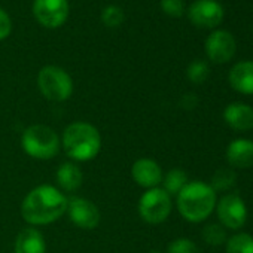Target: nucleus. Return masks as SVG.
I'll list each match as a JSON object with an SVG mask.
<instances>
[{
  "label": "nucleus",
  "mask_w": 253,
  "mask_h": 253,
  "mask_svg": "<svg viewBox=\"0 0 253 253\" xmlns=\"http://www.w3.org/2000/svg\"><path fill=\"white\" fill-rule=\"evenodd\" d=\"M180 104L183 109L186 110H192L197 104H198V100H197V95L195 94H185L180 100Z\"/></svg>",
  "instance_id": "27"
},
{
  "label": "nucleus",
  "mask_w": 253,
  "mask_h": 253,
  "mask_svg": "<svg viewBox=\"0 0 253 253\" xmlns=\"http://www.w3.org/2000/svg\"><path fill=\"white\" fill-rule=\"evenodd\" d=\"M167 253H201L198 246L189 238H176L169 244Z\"/></svg>",
  "instance_id": "24"
},
{
  "label": "nucleus",
  "mask_w": 253,
  "mask_h": 253,
  "mask_svg": "<svg viewBox=\"0 0 253 253\" xmlns=\"http://www.w3.org/2000/svg\"><path fill=\"white\" fill-rule=\"evenodd\" d=\"M12 30V23H11V18L9 15L0 8V41H3L9 36Z\"/></svg>",
  "instance_id": "26"
},
{
  "label": "nucleus",
  "mask_w": 253,
  "mask_h": 253,
  "mask_svg": "<svg viewBox=\"0 0 253 253\" xmlns=\"http://www.w3.org/2000/svg\"><path fill=\"white\" fill-rule=\"evenodd\" d=\"M209 64L203 60H195L188 66L186 75L192 84H203L209 78Z\"/></svg>",
  "instance_id": "22"
},
{
  "label": "nucleus",
  "mask_w": 253,
  "mask_h": 253,
  "mask_svg": "<svg viewBox=\"0 0 253 253\" xmlns=\"http://www.w3.org/2000/svg\"><path fill=\"white\" fill-rule=\"evenodd\" d=\"M237 182V174L234 171V169L226 167V169H219L210 182V186L213 188L214 192H228L229 189L234 188Z\"/></svg>",
  "instance_id": "19"
},
{
  "label": "nucleus",
  "mask_w": 253,
  "mask_h": 253,
  "mask_svg": "<svg viewBox=\"0 0 253 253\" xmlns=\"http://www.w3.org/2000/svg\"><path fill=\"white\" fill-rule=\"evenodd\" d=\"M163 11L170 17H180L183 14V0H161Z\"/></svg>",
  "instance_id": "25"
},
{
  "label": "nucleus",
  "mask_w": 253,
  "mask_h": 253,
  "mask_svg": "<svg viewBox=\"0 0 253 253\" xmlns=\"http://www.w3.org/2000/svg\"><path fill=\"white\" fill-rule=\"evenodd\" d=\"M226 160L231 169L253 167V142L249 139H235L226 149Z\"/></svg>",
  "instance_id": "14"
},
{
  "label": "nucleus",
  "mask_w": 253,
  "mask_h": 253,
  "mask_svg": "<svg viewBox=\"0 0 253 253\" xmlns=\"http://www.w3.org/2000/svg\"><path fill=\"white\" fill-rule=\"evenodd\" d=\"M61 146L73 161H91L101 149V136L92 124L78 121L66 126Z\"/></svg>",
  "instance_id": "3"
},
{
  "label": "nucleus",
  "mask_w": 253,
  "mask_h": 253,
  "mask_svg": "<svg viewBox=\"0 0 253 253\" xmlns=\"http://www.w3.org/2000/svg\"><path fill=\"white\" fill-rule=\"evenodd\" d=\"M149 253H161V252H158V250H152V252H149Z\"/></svg>",
  "instance_id": "28"
},
{
  "label": "nucleus",
  "mask_w": 253,
  "mask_h": 253,
  "mask_svg": "<svg viewBox=\"0 0 253 253\" xmlns=\"http://www.w3.org/2000/svg\"><path fill=\"white\" fill-rule=\"evenodd\" d=\"M23 151L35 160H52L61 148L58 134L46 125H30L21 136Z\"/></svg>",
  "instance_id": "4"
},
{
  "label": "nucleus",
  "mask_w": 253,
  "mask_h": 253,
  "mask_svg": "<svg viewBox=\"0 0 253 253\" xmlns=\"http://www.w3.org/2000/svg\"><path fill=\"white\" fill-rule=\"evenodd\" d=\"M57 183L66 192H75L81 188L84 182V173L81 167L75 163H64L57 170Z\"/></svg>",
  "instance_id": "17"
},
{
  "label": "nucleus",
  "mask_w": 253,
  "mask_h": 253,
  "mask_svg": "<svg viewBox=\"0 0 253 253\" xmlns=\"http://www.w3.org/2000/svg\"><path fill=\"white\" fill-rule=\"evenodd\" d=\"M223 119L235 131H249L253 128V107L246 103H231L223 110Z\"/></svg>",
  "instance_id": "13"
},
{
  "label": "nucleus",
  "mask_w": 253,
  "mask_h": 253,
  "mask_svg": "<svg viewBox=\"0 0 253 253\" xmlns=\"http://www.w3.org/2000/svg\"><path fill=\"white\" fill-rule=\"evenodd\" d=\"M33 14L45 27H60L69 17L67 0H35Z\"/></svg>",
  "instance_id": "8"
},
{
  "label": "nucleus",
  "mask_w": 253,
  "mask_h": 253,
  "mask_svg": "<svg viewBox=\"0 0 253 253\" xmlns=\"http://www.w3.org/2000/svg\"><path fill=\"white\" fill-rule=\"evenodd\" d=\"M216 213L220 220V225L228 229H240L247 220V207L244 200L235 194H225L216 203Z\"/></svg>",
  "instance_id": "7"
},
{
  "label": "nucleus",
  "mask_w": 253,
  "mask_h": 253,
  "mask_svg": "<svg viewBox=\"0 0 253 253\" xmlns=\"http://www.w3.org/2000/svg\"><path fill=\"white\" fill-rule=\"evenodd\" d=\"M69 219L82 229H94L100 223V210L97 206L81 197H73L67 201V211Z\"/></svg>",
  "instance_id": "9"
},
{
  "label": "nucleus",
  "mask_w": 253,
  "mask_h": 253,
  "mask_svg": "<svg viewBox=\"0 0 253 253\" xmlns=\"http://www.w3.org/2000/svg\"><path fill=\"white\" fill-rule=\"evenodd\" d=\"M101 20L106 27H118L124 21V11L116 5H109L103 9Z\"/></svg>",
  "instance_id": "23"
},
{
  "label": "nucleus",
  "mask_w": 253,
  "mask_h": 253,
  "mask_svg": "<svg viewBox=\"0 0 253 253\" xmlns=\"http://www.w3.org/2000/svg\"><path fill=\"white\" fill-rule=\"evenodd\" d=\"M229 85L241 92L252 95L253 94V61H240L229 72Z\"/></svg>",
  "instance_id": "16"
},
{
  "label": "nucleus",
  "mask_w": 253,
  "mask_h": 253,
  "mask_svg": "<svg viewBox=\"0 0 253 253\" xmlns=\"http://www.w3.org/2000/svg\"><path fill=\"white\" fill-rule=\"evenodd\" d=\"M203 240L209 246H222L226 243V231L220 223H210L203 229Z\"/></svg>",
  "instance_id": "21"
},
{
  "label": "nucleus",
  "mask_w": 253,
  "mask_h": 253,
  "mask_svg": "<svg viewBox=\"0 0 253 253\" xmlns=\"http://www.w3.org/2000/svg\"><path fill=\"white\" fill-rule=\"evenodd\" d=\"M189 20L203 29L216 27L223 20V8L216 0H195L189 6Z\"/></svg>",
  "instance_id": "11"
},
{
  "label": "nucleus",
  "mask_w": 253,
  "mask_h": 253,
  "mask_svg": "<svg viewBox=\"0 0 253 253\" xmlns=\"http://www.w3.org/2000/svg\"><path fill=\"white\" fill-rule=\"evenodd\" d=\"M216 203L217 200L213 188L200 180L188 182L176 197L179 213L183 219L194 223L206 220L214 210Z\"/></svg>",
  "instance_id": "2"
},
{
  "label": "nucleus",
  "mask_w": 253,
  "mask_h": 253,
  "mask_svg": "<svg viewBox=\"0 0 253 253\" xmlns=\"http://www.w3.org/2000/svg\"><path fill=\"white\" fill-rule=\"evenodd\" d=\"M237 51L234 36L226 30H216L206 39V54L213 63H228Z\"/></svg>",
  "instance_id": "10"
},
{
  "label": "nucleus",
  "mask_w": 253,
  "mask_h": 253,
  "mask_svg": "<svg viewBox=\"0 0 253 253\" xmlns=\"http://www.w3.org/2000/svg\"><path fill=\"white\" fill-rule=\"evenodd\" d=\"M15 253H46V241L36 228H24L15 238Z\"/></svg>",
  "instance_id": "15"
},
{
  "label": "nucleus",
  "mask_w": 253,
  "mask_h": 253,
  "mask_svg": "<svg viewBox=\"0 0 253 253\" xmlns=\"http://www.w3.org/2000/svg\"><path fill=\"white\" fill-rule=\"evenodd\" d=\"M189 180H188V174H186V171H183L182 169H173V170H170L164 177H163V189L170 195V197H173V195H176L177 197V194L186 186V183H188Z\"/></svg>",
  "instance_id": "18"
},
{
  "label": "nucleus",
  "mask_w": 253,
  "mask_h": 253,
  "mask_svg": "<svg viewBox=\"0 0 253 253\" xmlns=\"http://www.w3.org/2000/svg\"><path fill=\"white\" fill-rule=\"evenodd\" d=\"M226 253H253V237L247 232L234 234L226 240Z\"/></svg>",
  "instance_id": "20"
},
{
  "label": "nucleus",
  "mask_w": 253,
  "mask_h": 253,
  "mask_svg": "<svg viewBox=\"0 0 253 253\" xmlns=\"http://www.w3.org/2000/svg\"><path fill=\"white\" fill-rule=\"evenodd\" d=\"M173 209L171 197L163 188L148 189L139 200V214L148 223L164 222Z\"/></svg>",
  "instance_id": "6"
},
{
  "label": "nucleus",
  "mask_w": 253,
  "mask_h": 253,
  "mask_svg": "<svg viewBox=\"0 0 253 253\" xmlns=\"http://www.w3.org/2000/svg\"><path fill=\"white\" fill-rule=\"evenodd\" d=\"M67 201L69 198L58 188L52 185H39L23 200V219L35 226L52 223L67 211Z\"/></svg>",
  "instance_id": "1"
},
{
  "label": "nucleus",
  "mask_w": 253,
  "mask_h": 253,
  "mask_svg": "<svg viewBox=\"0 0 253 253\" xmlns=\"http://www.w3.org/2000/svg\"><path fill=\"white\" fill-rule=\"evenodd\" d=\"M131 176L139 186L146 189L158 188V185L163 182L164 177L160 164L151 158L137 160L131 167Z\"/></svg>",
  "instance_id": "12"
},
{
  "label": "nucleus",
  "mask_w": 253,
  "mask_h": 253,
  "mask_svg": "<svg viewBox=\"0 0 253 253\" xmlns=\"http://www.w3.org/2000/svg\"><path fill=\"white\" fill-rule=\"evenodd\" d=\"M41 92L51 101H66L73 92L70 75L57 66H45L38 75Z\"/></svg>",
  "instance_id": "5"
}]
</instances>
